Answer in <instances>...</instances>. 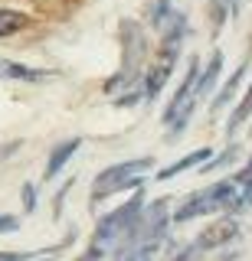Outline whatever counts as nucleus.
Instances as JSON below:
<instances>
[{
    "label": "nucleus",
    "instance_id": "1a4fd4ad",
    "mask_svg": "<svg viewBox=\"0 0 252 261\" xmlns=\"http://www.w3.org/2000/svg\"><path fill=\"white\" fill-rule=\"evenodd\" d=\"M219 69H223V56L213 53V59H210L207 72H203V75H197V98L210 95V88H213V82H216V75H219Z\"/></svg>",
    "mask_w": 252,
    "mask_h": 261
},
{
    "label": "nucleus",
    "instance_id": "9d476101",
    "mask_svg": "<svg viewBox=\"0 0 252 261\" xmlns=\"http://www.w3.org/2000/svg\"><path fill=\"white\" fill-rule=\"evenodd\" d=\"M203 160H210V150H207V147H203V150H193L190 157H184V160H177L174 167H164V170H161V173H157V179H170V176L184 173V170H190L193 163H203Z\"/></svg>",
    "mask_w": 252,
    "mask_h": 261
},
{
    "label": "nucleus",
    "instance_id": "2eb2a0df",
    "mask_svg": "<svg viewBox=\"0 0 252 261\" xmlns=\"http://www.w3.org/2000/svg\"><path fill=\"white\" fill-rule=\"evenodd\" d=\"M17 228H20L17 219H13V216H4V212H0V235H4V232H17Z\"/></svg>",
    "mask_w": 252,
    "mask_h": 261
},
{
    "label": "nucleus",
    "instance_id": "f257e3e1",
    "mask_svg": "<svg viewBox=\"0 0 252 261\" xmlns=\"http://www.w3.org/2000/svg\"><path fill=\"white\" fill-rule=\"evenodd\" d=\"M141 206H144V193H134L121 209L108 212V216L99 222V228H95L92 248H88L79 261H99L108 248H115L118 242H125V235H128V228L134 225V219H138V212H141Z\"/></svg>",
    "mask_w": 252,
    "mask_h": 261
},
{
    "label": "nucleus",
    "instance_id": "4468645a",
    "mask_svg": "<svg viewBox=\"0 0 252 261\" xmlns=\"http://www.w3.org/2000/svg\"><path fill=\"white\" fill-rule=\"evenodd\" d=\"M226 7H230V0H213V23H216V27H223V20H226Z\"/></svg>",
    "mask_w": 252,
    "mask_h": 261
},
{
    "label": "nucleus",
    "instance_id": "20e7f679",
    "mask_svg": "<svg viewBox=\"0 0 252 261\" xmlns=\"http://www.w3.org/2000/svg\"><path fill=\"white\" fill-rule=\"evenodd\" d=\"M197 75H200V62L190 59V69H187V75H184V85L177 88L174 101H170L167 111H164V124L170 130H184L187 118H190V111H193V105H197Z\"/></svg>",
    "mask_w": 252,
    "mask_h": 261
},
{
    "label": "nucleus",
    "instance_id": "f3484780",
    "mask_svg": "<svg viewBox=\"0 0 252 261\" xmlns=\"http://www.w3.org/2000/svg\"><path fill=\"white\" fill-rule=\"evenodd\" d=\"M239 7H242V0H230V10H233V13L239 10Z\"/></svg>",
    "mask_w": 252,
    "mask_h": 261
},
{
    "label": "nucleus",
    "instance_id": "ddd939ff",
    "mask_svg": "<svg viewBox=\"0 0 252 261\" xmlns=\"http://www.w3.org/2000/svg\"><path fill=\"white\" fill-rule=\"evenodd\" d=\"M242 72H246V65H242V69H239V72H236V75H233L230 82H226V88H223V92H219V95H216V101H213V108H223V105H226V101H230V95L236 92V85H239V79H242Z\"/></svg>",
    "mask_w": 252,
    "mask_h": 261
},
{
    "label": "nucleus",
    "instance_id": "f8f14e48",
    "mask_svg": "<svg viewBox=\"0 0 252 261\" xmlns=\"http://www.w3.org/2000/svg\"><path fill=\"white\" fill-rule=\"evenodd\" d=\"M249 114H252V85H249V92H246V98H242V101H239V108H236V114H233V118H230V134H233V130H236V127L242 124V121L249 118Z\"/></svg>",
    "mask_w": 252,
    "mask_h": 261
},
{
    "label": "nucleus",
    "instance_id": "9b49d317",
    "mask_svg": "<svg viewBox=\"0 0 252 261\" xmlns=\"http://www.w3.org/2000/svg\"><path fill=\"white\" fill-rule=\"evenodd\" d=\"M27 16L17 13V10H0V36H10V33H20L27 27Z\"/></svg>",
    "mask_w": 252,
    "mask_h": 261
},
{
    "label": "nucleus",
    "instance_id": "423d86ee",
    "mask_svg": "<svg viewBox=\"0 0 252 261\" xmlns=\"http://www.w3.org/2000/svg\"><path fill=\"white\" fill-rule=\"evenodd\" d=\"M236 239V222L233 219H219V222H213L210 228H203V235L197 239V248H216V245L223 242H233Z\"/></svg>",
    "mask_w": 252,
    "mask_h": 261
},
{
    "label": "nucleus",
    "instance_id": "f03ea898",
    "mask_svg": "<svg viewBox=\"0 0 252 261\" xmlns=\"http://www.w3.org/2000/svg\"><path fill=\"white\" fill-rule=\"evenodd\" d=\"M219 209H230V212L242 209L239 206V183H236V179H226V183H216V186H210V190L190 196V199L177 209L174 219H177V222H190V219H197V216L219 212Z\"/></svg>",
    "mask_w": 252,
    "mask_h": 261
},
{
    "label": "nucleus",
    "instance_id": "dca6fc26",
    "mask_svg": "<svg viewBox=\"0 0 252 261\" xmlns=\"http://www.w3.org/2000/svg\"><path fill=\"white\" fill-rule=\"evenodd\" d=\"M23 206H27V212L36 206V196H33V186H30V183L23 186Z\"/></svg>",
    "mask_w": 252,
    "mask_h": 261
},
{
    "label": "nucleus",
    "instance_id": "6e6552de",
    "mask_svg": "<svg viewBox=\"0 0 252 261\" xmlns=\"http://www.w3.org/2000/svg\"><path fill=\"white\" fill-rule=\"evenodd\" d=\"M0 79H23V82H36V79H46V72H39V69H27V65H17V62L0 59Z\"/></svg>",
    "mask_w": 252,
    "mask_h": 261
},
{
    "label": "nucleus",
    "instance_id": "39448f33",
    "mask_svg": "<svg viewBox=\"0 0 252 261\" xmlns=\"http://www.w3.org/2000/svg\"><path fill=\"white\" fill-rule=\"evenodd\" d=\"M141 56H144L141 33H138L134 23H125V69H121L105 88H108V92H118V88H125V82H128V85L138 82V65H141Z\"/></svg>",
    "mask_w": 252,
    "mask_h": 261
},
{
    "label": "nucleus",
    "instance_id": "7ed1b4c3",
    "mask_svg": "<svg viewBox=\"0 0 252 261\" xmlns=\"http://www.w3.org/2000/svg\"><path fill=\"white\" fill-rule=\"evenodd\" d=\"M154 160H128V163H115V167H108L105 173L95 176V190H92V199H105V196L118 193V190H128V186L138 183V176L148 173Z\"/></svg>",
    "mask_w": 252,
    "mask_h": 261
},
{
    "label": "nucleus",
    "instance_id": "0eeeda50",
    "mask_svg": "<svg viewBox=\"0 0 252 261\" xmlns=\"http://www.w3.org/2000/svg\"><path fill=\"white\" fill-rule=\"evenodd\" d=\"M79 144H82V141H79V137H72V141H66V144H59V147H56V150H53V157H50V163H46V179H53V176L59 173L62 167H66V160H69L72 153L79 150Z\"/></svg>",
    "mask_w": 252,
    "mask_h": 261
},
{
    "label": "nucleus",
    "instance_id": "a211bd4d",
    "mask_svg": "<svg viewBox=\"0 0 252 261\" xmlns=\"http://www.w3.org/2000/svg\"><path fill=\"white\" fill-rule=\"evenodd\" d=\"M226 261H230V258H226Z\"/></svg>",
    "mask_w": 252,
    "mask_h": 261
}]
</instances>
